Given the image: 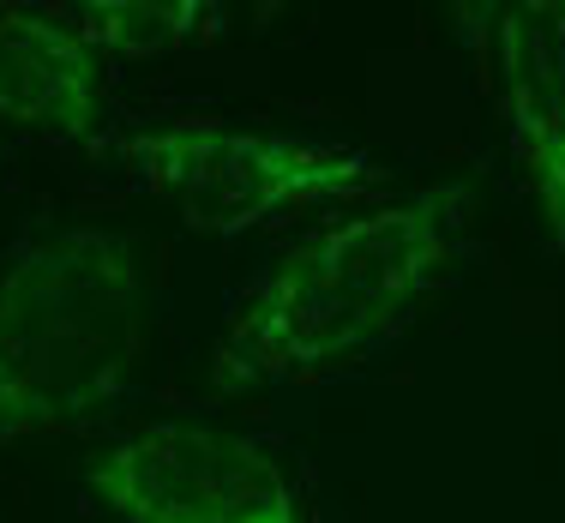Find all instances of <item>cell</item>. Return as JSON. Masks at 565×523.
Here are the masks:
<instances>
[{
  "label": "cell",
  "instance_id": "1",
  "mask_svg": "<svg viewBox=\"0 0 565 523\" xmlns=\"http://www.w3.org/2000/svg\"><path fill=\"white\" fill-rule=\"evenodd\" d=\"M469 230L463 181L380 193L331 211L228 289L211 385L223 397L326 385L331 373L392 349L451 284Z\"/></svg>",
  "mask_w": 565,
  "mask_h": 523
},
{
  "label": "cell",
  "instance_id": "2",
  "mask_svg": "<svg viewBox=\"0 0 565 523\" xmlns=\"http://www.w3.org/2000/svg\"><path fill=\"white\" fill-rule=\"evenodd\" d=\"M151 349V271L127 230L43 223L0 253V446L109 415Z\"/></svg>",
  "mask_w": 565,
  "mask_h": 523
},
{
  "label": "cell",
  "instance_id": "3",
  "mask_svg": "<svg viewBox=\"0 0 565 523\" xmlns=\"http://www.w3.org/2000/svg\"><path fill=\"white\" fill-rule=\"evenodd\" d=\"M109 151L132 193L169 205L211 241L277 230L319 205H361L385 186V163L349 139L211 109L132 120Z\"/></svg>",
  "mask_w": 565,
  "mask_h": 523
},
{
  "label": "cell",
  "instance_id": "4",
  "mask_svg": "<svg viewBox=\"0 0 565 523\" xmlns=\"http://www.w3.org/2000/svg\"><path fill=\"white\" fill-rule=\"evenodd\" d=\"M78 481L109 523H326L282 439L217 415H151L97 439Z\"/></svg>",
  "mask_w": 565,
  "mask_h": 523
},
{
  "label": "cell",
  "instance_id": "5",
  "mask_svg": "<svg viewBox=\"0 0 565 523\" xmlns=\"http://www.w3.org/2000/svg\"><path fill=\"white\" fill-rule=\"evenodd\" d=\"M488 90L500 103L511 169L530 186L547 241L565 253V0H505Z\"/></svg>",
  "mask_w": 565,
  "mask_h": 523
},
{
  "label": "cell",
  "instance_id": "6",
  "mask_svg": "<svg viewBox=\"0 0 565 523\" xmlns=\"http://www.w3.org/2000/svg\"><path fill=\"white\" fill-rule=\"evenodd\" d=\"M109 115V55L55 7H0V120L97 139Z\"/></svg>",
  "mask_w": 565,
  "mask_h": 523
},
{
  "label": "cell",
  "instance_id": "7",
  "mask_svg": "<svg viewBox=\"0 0 565 523\" xmlns=\"http://www.w3.org/2000/svg\"><path fill=\"white\" fill-rule=\"evenodd\" d=\"M223 0H73V19L109 61H163L211 24Z\"/></svg>",
  "mask_w": 565,
  "mask_h": 523
},
{
  "label": "cell",
  "instance_id": "8",
  "mask_svg": "<svg viewBox=\"0 0 565 523\" xmlns=\"http://www.w3.org/2000/svg\"><path fill=\"white\" fill-rule=\"evenodd\" d=\"M451 24V43L476 61V78L488 85V66H493V31H500V12L505 0H434Z\"/></svg>",
  "mask_w": 565,
  "mask_h": 523
},
{
  "label": "cell",
  "instance_id": "9",
  "mask_svg": "<svg viewBox=\"0 0 565 523\" xmlns=\"http://www.w3.org/2000/svg\"><path fill=\"white\" fill-rule=\"evenodd\" d=\"M295 7H313V0H253V31H271L282 12H295Z\"/></svg>",
  "mask_w": 565,
  "mask_h": 523
},
{
  "label": "cell",
  "instance_id": "10",
  "mask_svg": "<svg viewBox=\"0 0 565 523\" xmlns=\"http://www.w3.org/2000/svg\"><path fill=\"white\" fill-rule=\"evenodd\" d=\"M0 7H12V0H0Z\"/></svg>",
  "mask_w": 565,
  "mask_h": 523
}]
</instances>
